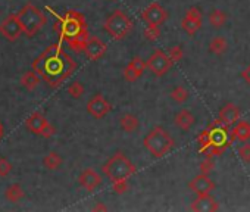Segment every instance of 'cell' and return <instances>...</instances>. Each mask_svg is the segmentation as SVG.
Returning a JSON list of instances; mask_svg holds the SVG:
<instances>
[{
    "instance_id": "obj_34",
    "label": "cell",
    "mask_w": 250,
    "mask_h": 212,
    "mask_svg": "<svg viewBox=\"0 0 250 212\" xmlns=\"http://www.w3.org/2000/svg\"><path fill=\"white\" fill-rule=\"evenodd\" d=\"M213 168H215V162H213V159L209 158V156H206V158L200 162V165H199V170H200L202 174H209V172L213 171Z\"/></svg>"
},
{
    "instance_id": "obj_14",
    "label": "cell",
    "mask_w": 250,
    "mask_h": 212,
    "mask_svg": "<svg viewBox=\"0 0 250 212\" xmlns=\"http://www.w3.org/2000/svg\"><path fill=\"white\" fill-rule=\"evenodd\" d=\"M240 118V109L238 106L228 102L225 103L222 108L219 109L218 112V118H216V124H221V126H225V127H229L232 124H235Z\"/></svg>"
},
{
    "instance_id": "obj_19",
    "label": "cell",
    "mask_w": 250,
    "mask_h": 212,
    "mask_svg": "<svg viewBox=\"0 0 250 212\" xmlns=\"http://www.w3.org/2000/svg\"><path fill=\"white\" fill-rule=\"evenodd\" d=\"M78 181H80V186L84 187L85 190L88 191H93L96 190L97 187L102 186V177L99 172H96L93 168H85L84 171H81L80 177H78Z\"/></svg>"
},
{
    "instance_id": "obj_1",
    "label": "cell",
    "mask_w": 250,
    "mask_h": 212,
    "mask_svg": "<svg viewBox=\"0 0 250 212\" xmlns=\"http://www.w3.org/2000/svg\"><path fill=\"white\" fill-rule=\"evenodd\" d=\"M33 69L50 87H59L77 69V62L62 49L59 43L50 44L33 62Z\"/></svg>"
},
{
    "instance_id": "obj_5",
    "label": "cell",
    "mask_w": 250,
    "mask_h": 212,
    "mask_svg": "<svg viewBox=\"0 0 250 212\" xmlns=\"http://www.w3.org/2000/svg\"><path fill=\"white\" fill-rule=\"evenodd\" d=\"M102 172L112 181H119V180H128L134 172H136V165L125 156L122 152L115 153L107 159V162L103 164Z\"/></svg>"
},
{
    "instance_id": "obj_2",
    "label": "cell",
    "mask_w": 250,
    "mask_h": 212,
    "mask_svg": "<svg viewBox=\"0 0 250 212\" xmlns=\"http://www.w3.org/2000/svg\"><path fill=\"white\" fill-rule=\"evenodd\" d=\"M199 142V150L205 153L206 156H219L231 143V133L228 131V127L212 123L206 130H203L197 136Z\"/></svg>"
},
{
    "instance_id": "obj_26",
    "label": "cell",
    "mask_w": 250,
    "mask_h": 212,
    "mask_svg": "<svg viewBox=\"0 0 250 212\" xmlns=\"http://www.w3.org/2000/svg\"><path fill=\"white\" fill-rule=\"evenodd\" d=\"M63 164V159L59 153L56 152H49L44 158H43V165L46 170L49 171H55L58 168H61V165Z\"/></svg>"
},
{
    "instance_id": "obj_10",
    "label": "cell",
    "mask_w": 250,
    "mask_h": 212,
    "mask_svg": "<svg viewBox=\"0 0 250 212\" xmlns=\"http://www.w3.org/2000/svg\"><path fill=\"white\" fill-rule=\"evenodd\" d=\"M22 33L24 31L18 21L17 14L6 17L2 22H0V34H2L8 42H17Z\"/></svg>"
},
{
    "instance_id": "obj_36",
    "label": "cell",
    "mask_w": 250,
    "mask_h": 212,
    "mask_svg": "<svg viewBox=\"0 0 250 212\" xmlns=\"http://www.w3.org/2000/svg\"><path fill=\"white\" fill-rule=\"evenodd\" d=\"M113 190H115V193L116 194H122V193H125L128 190V183H127V180H119V181H115L113 183Z\"/></svg>"
},
{
    "instance_id": "obj_30",
    "label": "cell",
    "mask_w": 250,
    "mask_h": 212,
    "mask_svg": "<svg viewBox=\"0 0 250 212\" xmlns=\"http://www.w3.org/2000/svg\"><path fill=\"white\" fill-rule=\"evenodd\" d=\"M66 91H68V94H69L71 97H74V99H80V97L84 94L85 88H84V84H83V83H80V81H74L72 84H69V85H68Z\"/></svg>"
},
{
    "instance_id": "obj_38",
    "label": "cell",
    "mask_w": 250,
    "mask_h": 212,
    "mask_svg": "<svg viewBox=\"0 0 250 212\" xmlns=\"http://www.w3.org/2000/svg\"><path fill=\"white\" fill-rule=\"evenodd\" d=\"M3 134H5V128H3V124L0 123V140L3 139Z\"/></svg>"
},
{
    "instance_id": "obj_23",
    "label": "cell",
    "mask_w": 250,
    "mask_h": 212,
    "mask_svg": "<svg viewBox=\"0 0 250 212\" xmlns=\"http://www.w3.org/2000/svg\"><path fill=\"white\" fill-rule=\"evenodd\" d=\"M40 81H42V77H40L34 69L24 72L22 77H21V84H22L27 90H30V91L36 90V88L39 87Z\"/></svg>"
},
{
    "instance_id": "obj_8",
    "label": "cell",
    "mask_w": 250,
    "mask_h": 212,
    "mask_svg": "<svg viewBox=\"0 0 250 212\" xmlns=\"http://www.w3.org/2000/svg\"><path fill=\"white\" fill-rule=\"evenodd\" d=\"M25 127L28 131H31L36 136H42L44 139H50L56 130L55 127L47 121V118L40 114V112H33L27 120H25Z\"/></svg>"
},
{
    "instance_id": "obj_32",
    "label": "cell",
    "mask_w": 250,
    "mask_h": 212,
    "mask_svg": "<svg viewBox=\"0 0 250 212\" xmlns=\"http://www.w3.org/2000/svg\"><path fill=\"white\" fill-rule=\"evenodd\" d=\"M145 36L147 40H156L161 37V30H159V25H150L147 24L146 30H145Z\"/></svg>"
},
{
    "instance_id": "obj_15",
    "label": "cell",
    "mask_w": 250,
    "mask_h": 212,
    "mask_svg": "<svg viewBox=\"0 0 250 212\" xmlns=\"http://www.w3.org/2000/svg\"><path fill=\"white\" fill-rule=\"evenodd\" d=\"M146 68H147L146 61H143L140 56H134L128 62V65L124 68V78H125V81H128V83L137 81L143 75Z\"/></svg>"
},
{
    "instance_id": "obj_18",
    "label": "cell",
    "mask_w": 250,
    "mask_h": 212,
    "mask_svg": "<svg viewBox=\"0 0 250 212\" xmlns=\"http://www.w3.org/2000/svg\"><path fill=\"white\" fill-rule=\"evenodd\" d=\"M191 211L196 212H215L219 209L218 202L210 196V193L206 194H197V197L191 202Z\"/></svg>"
},
{
    "instance_id": "obj_16",
    "label": "cell",
    "mask_w": 250,
    "mask_h": 212,
    "mask_svg": "<svg viewBox=\"0 0 250 212\" xmlns=\"http://www.w3.org/2000/svg\"><path fill=\"white\" fill-rule=\"evenodd\" d=\"M107 50V46L99 39V37H94V36H90L87 43H85V47H84V53L85 56L90 59V61H99L104 56Z\"/></svg>"
},
{
    "instance_id": "obj_27",
    "label": "cell",
    "mask_w": 250,
    "mask_h": 212,
    "mask_svg": "<svg viewBox=\"0 0 250 212\" xmlns=\"http://www.w3.org/2000/svg\"><path fill=\"white\" fill-rule=\"evenodd\" d=\"M227 22V14L221 9H213L210 14H209V24L212 28H222L224 24Z\"/></svg>"
},
{
    "instance_id": "obj_24",
    "label": "cell",
    "mask_w": 250,
    "mask_h": 212,
    "mask_svg": "<svg viewBox=\"0 0 250 212\" xmlns=\"http://www.w3.org/2000/svg\"><path fill=\"white\" fill-rule=\"evenodd\" d=\"M24 196H25V191H24L22 186L18 184V183H12V184L8 186L6 190H5V197H6L9 202H12V203H18L20 200L24 199Z\"/></svg>"
},
{
    "instance_id": "obj_37",
    "label": "cell",
    "mask_w": 250,
    "mask_h": 212,
    "mask_svg": "<svg viewBox=\"0 0 250 212\" xmlns=\"http://www.w3.org/2000/svg\"><path fill=\"white\" fill-rule=\"evenodd\" d=\"M241 78H243V80L250 85V64H249V65H247V68L241 72Z\"/></svg>"
},
{
    "instance_id": "obj_25",
    "label": "cell",
    "mask_w": 250,
    "mask_h": 212,
    "mask_svg": "<svg viewBox=\"0 0 250 212\" xmlns=\"http://www.w3.org/2000/svg\"><path fill=\"white\" fill-rule=\"evenodd\" d=\"M227 49H228V43H227L225 37H222V36H215L209 43V50L213 55L221 56L222 53L227 52Z\"/></svg>"
},
{
    "instance_id": "obj_20",
    "label": "cell",
    "mask_w": 250,
    "mask_h": 212,
    "mask_svg": "<svg viewBox=\"0 0 250 212\" xmlns=\"http://www.w3.org/2000/svg\"><path fill=\"white\" fill-rule=\"evenodd\" d=\"M174 123H175V126H177L180 130L188 131V130L196 124V117H194L188 109H181V111L175 115Z\"/></svg>"
},
{
    "instance_id": "obj_9",
    "label": "cell",
    "mask_w": 250,
    "mask_h": 212,
    "mask_svg": "<svg viewBox=\"0 0 250 212\" xmlns=\"http://www.w3.org/2000/svg\"><path fill=\"white\" fill-rule=\"evenodd\" d=\"M146 65L155 77H164L171 69L174 62L167 52H164L162 49H156L146 61Z\"/></svg>"
},
{
    "instance_id": "obj_22",
    "label": "cell",
    "mask_w": 250,
    "mask_h": 212,
    "mask_svg": "<svg viewBox=\"0 0 250 212\" xmlns=\"http://www.w3.org/2000/svg\"><path fill=\"white\" fill-rule=\"evenodd\" d=\"M140 121L134 114H124L119 118V127L125 131V133H136L139 130Z\"/></svg>"
},
{
    "instance_id": "obj_7",
    "label": "cell",
    "mask_w": 250,
    "mask_h": 212,
    "mask_svg": "<svg viewBox=\"0 0 250 212\" xmlns=\"http://www.w3.org/2000/svg\"><path fill=\"white\" fill-rule=\"evenodd\" d=\"M133 27H134V22L122 11L112 12L104 20V24H103L104 31L115 40H124L133 31Z\"/></svg>"
},
{
    "instance_id": "obj_29",
    "label": "cell",
    "mask_w": 250,
    "mask_h": 212,
    "mask_svg": "<svg viewBox=\"0 0 250 212\" xmlns=\"http://www.w3.org/2000/svg\"><path fill=\"white\" fill-rule=\"evenodd\" d=\"M169 96H171V99H172L174 102H177V103H184V102L188 100L190 93H188V90H187L184 85H177V87H174V88L171 90Z\"/></svg>"
},
{
    "instance_id": "obj_6",
    "label": "cell",
    "mask_w": 250,
    "mask_h": 212,
    "mask_svg": "<svg viewBox=\"0 0 250 212\" xmlns=\"http://www.w3.org/2000/svg\"><path fill=\"white\" fill-rule=\"evenodd\" d=\"M18 21L22 27V31L27 37H34L47 22V18L43 11H40L36 5L27 3L18 14Z\"/></svg>"
},
{
    "instance_id": "obj_12",
    "label": "cell",
    "mask_w": 250,
    "mask_h": 212,
    "mask_svg": "<svg viewBox=\"0 0 250 212\" xmlns=\"http://www.w3.org/2000/svg\"><path fill=\"white\" fill-rule=\"evenodd\" d=\"M142 20L150 25H159L161 27L168 20V12L158 2H153L142 12Z\"/></svg>"
},
{
    "instance_id": "obj_13",
    "label": "cell",
    "mask_w": 250,
    "mask_h": 212,
    "mask_svg": "<svg viewBox=\"0 0 250 212\" xmlns=\"http://www.w3.org/2000/svg\"><path fill=\"white\" fill-rule=\"evenodd\" d=\"M202 22H203L202 12L199 11V8L193 6V8H190V9L186 12L184 18H183V21H181V28H183L188 36H194V34L200 30Z\"/></svg>"
},
{
    "instance_id": "obj_21",
    "label": "cell",
    "mask_w": 250,
    "mask_h": 212,
    "mask_svg": "<svg viewBox=\"0 0 250 212\" xmlns=\"http://www.w3.org/2000/svg\"><path fill=\"white\" fill-rule=\"evenodd\" d=\"M231 140L249 142L250 140V123L247 121H237L235 127L231 130Z\"/></svg>"
},
{
    "instance_id": "obj_33",
    "label": "cell",
    "mask_w": 250,
    "mask_h": 212,
    "mask_svg": "<svg viewBox=\"0 0 250 212\" xmlns=\"http://www.w3.org/2000/svg\"><path fill=\"white\" fill-rule=\"evenodd\" d=\"M168 55H169V58L172 59V62L175 64V62L183 61V58H184V50H183L181 46H172V47L168 50Z\"/></svg>"
},
{
    "instance_id": "obj_28",
    "label": "cell",
    "mask_w": 250,
    "mask_h": 212,
    "mask_svg": "<svg viewBox=\"0 0 250 212\" xmlns=\"http://www.w3.org/2000/svg\"><path fill=\"white\" fill-rule=\"evenodd\" d=\"M88 37H90V34H88V31H85V33H83V34L77 36L75 39H72V40H69V42H66V43H68V46H69L75 53H80V52H83V50H84V47H85V43H87Z\"/></svg>"
},
{
    "instance_id": "obj_4",
    "label": "cell",
    "mask_w": 250,
    "mask_h": 212,
    "mask_svg": "<svg viewBox=\"0 0 250 212\" xmlns=\"http://www.w3.org/2000/svg\"><path fill=\"white\" fill-rule=\"evenodd\" d=\"M143 145L147 149V152L155 158H162L175 148V142L172 136L159 126L153 127L147 133V136L143 140Z\"/></svg>"
},
{
    "instance_id": "obj_11",
    "label": "cell",
    "mask_w": 250,
    "mask_h": 212,
    "mask_svg": "<svg viewBox=\"0 0 250 212\" xmlns=\"http://www.w3.org/2000/svg\"><path fill=\"white\" fill-rule=\"evenodd\" d=\"M87 112L96 118L102 120L110 112V103L102 96V94H94L88 102H87Z\"/></svg>"
},
{
    "instance_id": "obj_31",
    "label": "cell",
    "mask_w": 250,
    "mask_h": 212,
    "mask_svg": "<svg viewBox=\"0 0 250 212\" xmlns=\"http://www.w3.org/2000/svg\"><path fill=\"white\" fill-rule=\"evenodd\" d=\"M12 172V164L8 158L0 156V177H8Z\"/></svg>"
},
{
    "instance_id": "obj_17",
    "label": "cell",
    "mask_w": 250,
    "mask_h": 212,
    "mask_svg": "<svg viewBox=\"0 0 250 212\" xmlns=\"http://www.w3.org/2000/svg\"><path fill=\"white\" fill-rule=\"evenodd\" d=\"M190 190H193L196 194H206V193H212L216 187V184L208 177V174H199L196 175L190 183H188Z\"/></svg>"
},
{
    "instance_id": "obj_3",
    "label": "cell",
    "mask_w": 250,
    "mask_h": 212,
    "mask_svg": "<svg viewBox=\"0 0 250 212\" xmlns=\"http://www.w3.org/2000/svg\"><path fill=\"white\" fill-rule=\"evenodd\" d=\"M53 28L59 33L62 42H69L87 31V22L83 14L77 11H68L63 17L58 18V22Z\"/></svg>"
},
{
    "instance_id": "obj_35",
    "label": "cell",
    "mask_w": 250,
    "mask_h": 212,
    "mask_svg": "<svg viewBox=\"0 0 250 212\" xmlns=\"http://www.w3.org/2000/svg\"><path fill=\"white\" fill-rule=\"evenodd\" d=\"M238 155H240V158H241V161L244 164H250V143H244L238 149Z\"/></svg>"
}]
</instances>
